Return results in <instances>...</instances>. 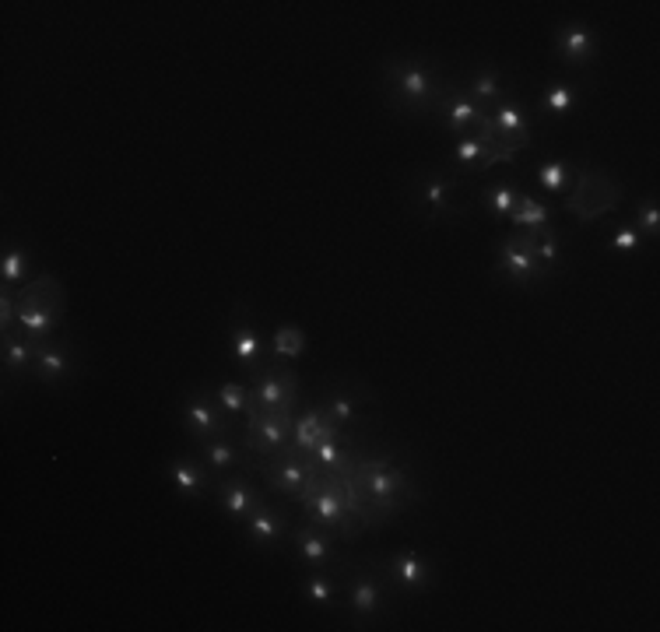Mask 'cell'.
<instances>
[{
  "mask_svg": "<svg viewBox=\"0 0 660 632\" xmlns=\"http://www.w3.org/2000/svg\"><path fill=\"white\" fill-rule=\"evenodd\" d=\"M355 485H359L362 510L369 503L376 510H390V513L401 510V496L411 489L408 474L397 471L390 460H362V464H355Z\"/></svg>",
  "mask_w": 660,
  "mask_h": 632,
  "instance_id": "1",
  "label": "cell"
},
{
  "mask_svg": "<svg viewBox=\"0 0 660 632\" xmlns=\"http://www.w3.org/2000/svg\"><path fill=\"white\" fill-rule=\"evenodd\" d=\"M246 450L260 453V457H285L292 450V425L295 411H260L257 404H246Z\"/></svg>",
  "mask_w": 660,
  "mask_h": 632,
  "instance_id": "2",
  "label": "cell"
},
{
  "mask_svg": "<svg viewBox=\"0 0 660 632\" xmlns=\"http://www.w3.org/2000/svg\"><path fill=\"white\" fill-rule=\"evenodd\" d=\"M573 183H576V190H573V197L566 201V211L580 218L583 225H594L597 218L608 215V211H615V204L622 201V187H618L608 173L587 169V173H576Z\"/></svg>",
  "mask_w": 660,
  "mask_h": 632,
  "instance_id": "3",
  "label": "cell"
},
{
  "mask_svg": "<svg viewBox=\"0 0 660 632\" xmlns=\"http://www.w3.org/2000/svg\"><path fill=\"white\" fill-rule=\"evenodd\" d=\"M387 74L394 78V95L401 106L408 109H432L439 99L450 95V88H443L436 81V74L418 60H390Z\"/></svg>",
  "mask_w": 660,
  "mask_h": 632,
  "instance_id": "4",
  "label": "cell"
},
{
  "mask_svg": "<svg viewBox=\"0 0 660 632\" xmlns=\"http://www.w3.org/2000/svg\"><path fill=\"white\" fill-rule=\"evenodd\" d=\"M250 401L260 411H295V401H299V376H295V369L271 366L264 373H257Z\"/></svg>",
  "mask_w": 660,
  "mask_h": 632,
  "instance_id": "5",
  "label": "cell"
},
{
  "mask_svg": "<svg viewBox=\"0 0 660 632\" xmlns=\"http://www.w3.org/2000/svg\"><path fill=\"white\" fill-rule=\"evenodd\" d=\"M499 271L513 281V285H531L548 274V267L534 257V236H510L499 246Z\"/></svg>",
  "mask_w": 660,
  "mask_h": 632,
  "instance_id": "6",
  "label": "cell"
},
{
  "mask_svg": "<svg viewBox=\"0 0 660 632\" xmlns=\"http://www.w3.org/2000/svg\"><path fill=\"white\" fill-rule=\"evenodd\" d=\"M180 418H183V429H187L197 443L218 436V432H229L222 404L215 401V394H204V390H197V394H190L187 401H183Z\"/></svg>",
  "mask_w": 660,
  "mask_h": 632,
  "instance_id": "7",
  "label": "cell"
},
{
  "mask_svg": "<svg viewBox=\"0 0 660 632\" xmlns=\"http://www.w3.org/2000/svg\"><path fill=\"white\" fill-rule=\"evenodd\" d=\"M316 460H302L299 453H285L278 457L274 464H264V474H267V489L271 492H281V496H292L299 499V492L306 489L309 474H313Z\"/></svg>",
  "mask_w": 660,
  "mask_h": 632,
  "instance_id": "8",
  "label": "cell"
},
{
  "mask_svg": "<svg viewBox=\"0 0 660 632\" xmlns=\"http://www.w3.org/2000/svg\"><path fill=\"white\" fill-rule=\"evenodd\" d=\"M555 53L566 60L569 67H587L597 57V36L590 25L566 22L555 29Z\"/></svg>",
  "mask_w": 660,
  "mask_h": 632,
  "instance_id": "9",
  "label": "cell"
},
{
  "mask_svg": "<svg viewBox=\"0 0 660 632\" xmlns=\"http://www.w3.org/2000/svg\"><path fill=\"white\" fill-rule=\"evenodd\" d=\"M218 499H222V513L232 524H246V517H250L257 506L267 503V492L253 489L250 478L239 474V478H229V482L218 485Z\"/></svg>",
  "mask_w": 660,
  "mask_h": 632,
  "instance_id": "10",
  "label": "cell"
},
{
  "mask_svg": "<svg viewBox=\"0 0 660 632\" xmlns=\"http://www.w3.org/2000/svg\"><path fill=\"white\" fill-rule=\"evenodd\" d=\"M246 538H250L253 548H278L288 534V520L281 510H274L271 503L257 506V510L246 517Z\"/></svg>",
  "mask_w": 660,
  "mask_h": 632,
  "instance_id": "11",
  "label": "cell"
},
{
  "mask_svg": "<svg viewBox=\"0 0 660 632\" xmlns=\"http://www.w3.org/2000/svg\"><path fill=\"white\" fill-rule=\"evenodd\" d=\"M295 555H299L309 569H323V566H330V562H338V548H334L330 531L316 527L313 520L295 531Z\"/></svg>",
  "mask_w": 660,
  "mask_h": 632,
  "instance_id": "12",
  "label": "cell"
},
{
  "mask_svg": "<svg viewBox=\"0 0 660 632\" xmlns=\"http://www.w3.org/2000/svg\"><path fill=\"white\" fill-rule=\"evenodd\" d=\"M32 373L43 383H60L67 376H74V355L64 341H36V362H32Z\"/></svg>",
  "mask_w": 660,
  "mask_h": 632,
  "instance_id": "13",
  "label": "cell"
},
{
  "mask_svg": "<svg viewBox=\"0 0 660 632\" xmlns=\"http://www.w3.org/2000/svg\"><path fill=\"white\" fill-rule=\"evenodd\" d=\"M488 113H492V123H495V130H499V141L510 151H520L531 141V120L520 113L517 102H499V106L488 109Z\"/></svg>",
  "mask_w": 660,
  "mask_h": 632,
  "instance_id": "14",
  "label": "cell"
},
{
  "mask_svg": "<svg viewBox=\"0 0 660 632\" xmlns=\"http://www.w3.org/2000/svg\"><path fill=\"white\" fill-rule=\"evenodd\" d=\"M383 583L369 573H352L348 576V608L355 618H373L383 608Z\"/></svg>",
  "mask_w": 660,
  "mask_h": 632,
  "instance_id": "15",
  "label": "cell"
},
{
  "mask_svg": "<svg viewBox=\"0 0 660 632\" xmlns=\"http://www.w3.org/2000/svg\"><path fill=\"white\" fill-rule=\"evenodd\" d=\"M18 299L32 302V306H39L43 313H50L53 320H64L67 299H64V288H60V281L53 278V274H39L36 281L22 285V288H18Z\"/></svg>",
  "mask_w": 660,
  "mask_h": 632,
  "instance_id": "16",
  "label": "cell"
},
{
  "mask_svg": "<svg viewBox=\"0 0 660 632\" xmlns=\"http://www.w3.org/2000/svg\"><path fill=\"white\" fill-rule=\"evenodd\" d=\"M169 478H173L176 496L180 499H201V496H208V489H211L208 467H204L201 460H194V457L176 460V464L169 467Z\"/></svg>",
  "mask_w": 660,
  "mask_h": 632,
  "instance_id": "17",
  "label": "cell"
},
{
  "mask_svg": "<svg viewBox=\"0 0 660 632\" xmlns=\"http://www.w3.org/2000/svg\"><path fill=\"white\" fill-rule=\"evenodd\" d=\"M383 569H387V573L394 576V580L401 583L404 590H425V587H429V580H432V566L422 559V555H415V552L394 555V559H390Z\"/></svg>",
  "mask_w": 660,
  "mask_h": 632,
  "instance_id": "18",
  "label": "cell"
},
{
  "mask_svg": "<svg viewBox=\"0 0 660 632\" xmlns=\"http://www.w3.org/2000/svg\"><path fill=\"white\" fill-rule=\"evenodd\" d=\"M232 352H236L239 366H243L246 373H257L260 352H264V338L257 334L250 316H246V320L239 316L236 324H232Z\"/></svg>",
  "mask_w": 660,
  "mask_h": 632,
  "instance_id": "19",
  "label": "cell"
},
{
  "mask_svg": "<svg viewBox=\"0 0 660 632\" xmlns=\"http://www.w3.org/2000/svg\"><path fill=\"white\" fill-rule=\"evenodd\" d=\"M201 457L211 471H229V467H243V453H239L236 439H232V429L229 432H218V436L204 439L201 443Z\"/></svg>",
  "mask_w": 660,
  "mask_h": 632,
  "instance_id": "20",
  "label": "cell"
},
{
  "mask_svg": "<svg viewBox=\"0 0 660 632\" xmlns=\"http://www.w3.org/2000/svg\"><path fill=\"white\" fill-rule=\"evenodd\" d=\"M450 109L443 113L446 127L450 130H460V134H467L471 127H478L481 120H485L488 106H481V102H474L471 95H460V92H450Z\"/></svg>",
  "mask_w": 660,
  "mask_h": 632,
  "instance_id": "21",
  "label": "cell"
},
{
  "mask_svg": "<svg viewBox=\"0 0 660 632\" xmlns=\"http://www.w3.org/2000/svg\"><path fill=\"white\" fill-rule=\"evenodd\" d=\"M453 190H457V180L446 173H429L422 180V204H429L432 215H450L453 208Z\"/></svg>",
  "mask_w": 660,
  "mask_h": 632,
  "instance_id": "22",
  "label": "cell"
},
{
  "mask_svg": "<svg viewBox=\"0 0 660 632\" xmlns=\"http://www.w3.org/2000/svg\"><path fill=\"white\" fill-rule=\"evenodd\" d=\"M323 418H327V408H306L302 415H295V425H292V450L295 453L316 450V436H320Z\"/></svg>",
  "mask_w": 660,
  "mask_h": 632,
  "instance_id": "23",
  "label": "cell"
},
{
  "mask_svg": "<svg viewBox=\"0 0 660 632\" xmlns=\"http://www.w3.org/2000/svg\"><path fill=\"white\" fill-rule=\"evenodd\" d=\"M32 362H36V341L25 334H4V369L32 373Z\"/></svg>",
  "mask_w": 660,
  "mask_h": 632,
  "instance_id": "24",
  "label": "cell"
},
{
  "mask_svg": "<svg viewBox=\"0 0 660 632\" xmlns=\"http://www.w3.org/2000/svg\"><path fill=\"white\" fill-rule=\"evenodd\" d=\"M0 281H4V288L29 285V250H25V246H11V250H4V260H0Z\"/></svg>",
  "mask_w": 660,
  "mask_h": 632,
  "instance_id": "25",
  "label": "cell"
},
{
  "mask_svg": "<svg viewBox=\"0 0 660 632\" xmlns=\"http://www.w3.org/2000/svg\"><path fill=\"white\" fill-rule=\"evenodd\" d=\"M271 348L278 359L295 362V359H302V352H306V334H302V327H295V324H281L271 338Z\"/></svg>",
  "mask_w": 660,
  "mask_h": 632,
  "instance_id": "26",
  "label": "cell"
},
{
  "mask_svg": "<svg viewBox=\"0 0 660 632\" xmlns=\"http://www.w3.org/2000/svg\"><path fill=\"white\" fill-rule=\"evenodd\" d=\"M338 594H341V587L323 573H313L302 580V597H306L309 604H316V608H334V604H338Z\"/></svg>",
  "mask_w": 660,
  "mask_h": 632,
  "instance_id": "27",
  "label": "cell"
},
{
  "mask_svg": "<svg viewBox=\"0 0 660 632\" xmlns=\"http://www.w3.org/2000/svg\"><path fill=\"white\" fill-rule=\"evenodd\" d=\"M513 225H520V229H527V232H545V225H548V208L541 201H534V197H520V204H517V211H513Z\"/></svg>",
  "mask_w": 660,
  "mask_h": 632,
  "instance_id": "28",
  "label": "cell"
},
{
  "mask_svg": "<svg viewBox=\"0 0 660 632\" xmlns=\"http://www.w3.org/2000/svg\"><path fill=\"white\" fill-rule=\"evenodd\" d=\"M573 166L569 162H562V158H552V162H545V166H538V183L548 190V194H562V190L573 183Z\"/></svg>",
  "mask_w": 660,
  "mask_h": 632,
  "instance_id": "29",
  "label": "cell"
},
{
  "mask_svg": "<svg viewBox=\"0 0 660 632\" xmlns=\"http://www.w3.org/2000/svg\"><path fill=\"white\" fill-rule=\"evenodd\" d=\"M323 408H327V415L334 418L341 429H348V425L355 422V415H359V397H355L352 390H334Z\"/></svg>",
  "mask_w": 660,
  "mask_h": 632,
  "instance_id": "30",
  "label": "cell"
},
{
  "mask_svg": "<svg viewBox=\"0 0 660 632\" xmlns=\"http://www.w3.org/2000/svg\"><path fill=\"white\" fill-rule=\"evenodd\" d=\"M573 99H576V88L566 85V81H552L541 95V109L552 116H566L573 109Z\"/></svg>",
  "mask_w": 660,
  "mask_h": 632,
  "instance_id": "31",
  "label": "cell"
},
{
  "mask_svg": "<svg viewBox=\"0 0 660 632\" xmlns=\"http://www.w3.org/2000/svg\"><path fill=\"white\" fill-rule=\"evenodd\" d=\"M485 141L478 134H460L457 148H453V158H457L464 169H481L485 166Z\"/></svg>",
  "mask_w": 660,
  "mask_h": 632,
  "instance_id": "32",
  "label": "cell"
},
{
  "mask_svg": "<svg viewBox=\"0 0 660 632\" xmlns=\"http://www.w3.org/2000/svg\"><path fill=\"white\" fill-rule=\"evenodd\" d=\"M520 197L524 194H517L510 183H495V187L485 190V208L492 211V215H513L517 204H520Z\"/></svg>",
  "mask_w": 660,
  "mask_h": 632,
  "instance_id": "33",
  "label": "cell"
},
{
  "mask_svg": "<svg viewBox=\"0 0 660 632\" xmlns=\"http://www.w3.org/2000/svg\"><path fill=\"white\" fill-rule=\"evenodd\" d=\"M215 401L222 404L225 415H239V411H246V404H250V387H246V383L229 380V383H222V387H218Z\"/></svg>",
  "mask_w": 660,
  "mask_h": 632,
  "instance_id": "34",
  "label": "cell"
},
{
  "mask_svg": "<svg viewBox=\"0 0 660 632\" xmlns=\"http://www.w3.org/2000/svg\"><path fill=\"white\" fill-rule=\"evenodd\" d=\"M503 92V74L499 71H492V67H485V71H478L474 74V81H471V95H474V102H492L495 95Z\"/></svg>",
  "mask_w": 660,
  "mask_h": 632,
  "instance_id": "35",
  "label": "cell"
},
{
  "mask_svg": "<svg viewBox=\"0 0 660 632\" xmlns=\"http://www.w3.org/2000/svg\"><path fill=\"white\" fill-rule=\"evenodd\" d=\"M531 236H534V257L552 271L562 260V239L555 236V232H531Z\"/></svg>",
  "mask_w": 660,
  "mask_h": 632,
  "instance_id": "36",
  "label": "cell"
},
{
  "mask_svg": "<svg viewBox=\"0 0 660 632\" xmlns=\"http://www.w3.org/2000/svg\"><path fill=\"white\" fill-rule=\"evenodd\" d=\"M629 225L639 232V236H650V239L657 236V232H660V211H657V201H653V197H650V201L639 204L636 215H632V222H629Z\"/></svg>",
  "mask_w": 660,
  "mask_h": 632,
  "instance_id": "37",
  "label": "cell"
},
{
  "mask_svg": "<svg viewBox=\"0 0 660 632\" xmlns=\"http://www.w3.org/2000/svg\"><path fill=\"white\" fill-rule=\"evenodd\" d=\"M639 246H643V236H639L632 225H618L608 239V250H615V253H636Z\"/></svg>",
  "mask_w": 660,
  "mask_h": 632,
  "instance_id": "38",
  "label": "cell"
}]
</instances>
